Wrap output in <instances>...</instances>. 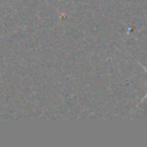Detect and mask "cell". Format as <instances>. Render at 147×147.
<instances>
[{"instance_id": "obj_1", "label": "cell", "mask_w": 147, "mask_h": 147, "mask_svg": "<svg viewBox=\"0 0 147 147\" xmlns=\"http://www.w3.org/2000/svg\"><path fill=\"white\" fill-rule=\"evenodd\" d=\"M141 67H142V64H141ZM142 68H144V69H145V70H146V72H147V68H145V67H142ZM146 98H147V94H146V95H145V96H144V98H142V99H141V101H144V100H145V99H146Z\"/></svg>"}]
</instances>
